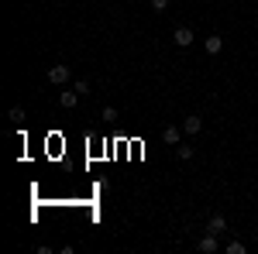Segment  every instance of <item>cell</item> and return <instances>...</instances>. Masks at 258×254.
<instances>
[{"label": "cell", "instance_id": "8", "mask_svg": "<svg viewBox=\"0 0 258 254\" xmlns=\"http://www.w3.org/2000/svg\"><path fill=\"white\" fill-rule=\"evenodd\" d=\"M162 141H165V144H179V127H165V131H162Z\"/></svg>", "mask_w": 258, "mask_h": 254}, {"label": "cell", "instance_id": "2", "mask_svg": "<svg viewBox=\"0 0 258 254\" xmlns=\"http://www.w3.org/2000/svg\"><path fill=\"white\" fill-rule=\"evenodd\" d=\"M66 79H69V65H52V69H48V82L62 86Z\"/></svg>", "mask_w": 258, "mask_h": 254}, {"label": "cell", "instance_id": "14", "mask_svg": "<svg viewBox=\"0 0 258 254\" xmlns=\"http://www.w3.org/2000/svg\"><path fill=\"white\" fill-rule=\"evenodd\" d=\"M152 7H155V11H165V7H169V0H152Z\"/></svg>", "mask_w": 258, "mask_h": 254}, {"label": "cell", "instance_id": "4", "mask_svg": "<svg viewBox=\"0 0 258 254\" xmlns=\"http://www.w3.org/2000/svg\"><path fill=\"white\" fill-rule=\"evenodd\" d=\"M203 48H207V52H210V55H217L220 48H224V38H220V35H210V38L203 41Z\"/></svg>", "mask_w": 258, "mask_h": 254}, {"label": "cell", "instance_id": "10", "mask_svg": "<svg viewBox=\"0 0 258 254\" xmlns=\"http://www.w3.org/2000/svg\"><path fill=\"white\" fill-rule=\"evenodd\" d=\"M227 254H244V244H241V240H231V244H227Z\"/></svg>", "mask_w": 258, "mask_h": 254}, {"label": "cell", "instance_id": "7", "mask_svg": "<svg viewBox=\"0 0 258 254\" xmlns=\"http://www.w3.org/2000/svg\"><path fill=\"white\" fill-rule=\"evenodd\" d=\"M200 127H203V120H200V117H186V120H182V131H186V134H197Z\"/></svg>", "mask_w": 258, "mask_h": 254}, {"label": "cell", "instance_id": "1", "mask_svg": "<svg viewBox=\"0 0 258 254\" xmlns=\"http://www.w3.org/2000/svg\"><path fill=\"white\" fill-rule=\"evenodd\" d=\"M172 41H176L179 48H189V45H193V31H189V28H176V31H172Z\"/></svg>", "mask_w": 258, "mask_h": 254}, {"label": "cell", "instance_id": "9", "mask_svg": "<svg viewBox=\"0 0 258 254\" xmlns=\"http://www.w3.org/2000/svg\"><path fill=\"white\" fill-rule=\"evenodd\" d=\"M176 155L182 158V161H189V158H193V148H189V144H179V148H176Z\"/></svg>", "mask_w": 258, "mask_h": 254}, {"label": "cell", "instance_id": "12", "mask_svg": "<svg viewBox=\"0 0 258 254\" xmlns=\"http://www.w3.org/2000/svg\"><path fill=\"white\" fill-rule=\"evenodd\" d=\"M11 120H18V124H21V120H24V110H21V107H11Z\"/></svg>", "mask_w": 258, "mask_h": 254}, {"label": "cell", "instance_id": "13", "mask_svg": "<svg viewBox=\"0 0 258 254\" xmlns=\"http://www.w3.org/2000/svg\"><path fill=\"white\" fill-rule=\"evenodd\" d=\"M73 90H76V93H80V97H83V93H86V90H90V82H86V79H80V82H76V86H73Z\"/></svg>", "mask_w": 258, "mask_h": 254}, {"label": "cell", "instance_id": "6", "mask_svg": "<svg viewBox=\"0 0 258 254\" xmlns=\"http://www.w3.org/2000/svg\"><path fill=\"white\" fill-rule=\"evenodd\" d=\"M224 227H227V220H224L220 213H214V216H210V223H207V230H210V234H220Z\"/></svg>", "mask_w": 258, "mask_h": 254}, {"label": "cell", "instance_id": "3", "mask_svg": "<svg viewBox=\"0 0 258 254\" xmlns=\"http://www.w3.org/2000/svg\"><path fill=\"white\" fill-rule=\"evenodd\" d=\"M203 254H214L217 251V234H207V237H200V244H197Z\"/></svg>", "mask_w": 258, "mask_h": 254}, {"label": "cell", "instance_id": "5", "mask_svg": "<svg viewBox=\"0 0 258 254\" xmlns=\"http://www.w3.org/2000/svg\"><path fill=\"white\" fill-rule=\"evenodd\" d=\"M76 100H80V93H76V90H66V93L59 97V103L66 107V110H73V107H76Z\"/></svg>", "mask_w": 258, "mask_h": 254}, {"label": "cell", "instance_id": "11", "mask_svg": "<svg viewBox=\"0 0 258 254\" xmlns=\"http://www.w3.org/2000/svg\"><path fill=\"white\" fill-rule=\"evenodd\" d=\"M103 120H107V124L117 120V110H114V107H103Z\"/></svg>", "mask_w": 258, "mask_h": 254}]
</instances>
